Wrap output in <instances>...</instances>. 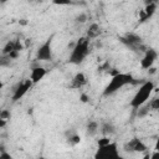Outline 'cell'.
Returning <instances> with one entry per match:
<instances>
[{
  "mask_svg": "<svg viewBox=\"0 0 159 159\" xmlns=\"http://www.w3.org/2000/svg\"><path fill=\"white\" fill-rule=\"evenodd\" d=\"M148 106H149L150 111H159V97L152 99V101L148 103Z\"/></svg>",
  "mask_w": 159,
  "mask_h": 159,
  "instance_id": "cell-19",
  "label": "cell"
},
{
  "mask_svg": "<svg viewBox=\"0 0 159 159\" xmlns=\"http://www.w3.org/2000/svg\"><path fill=\"white\" fill-rule=\"evenodd\" d=\"M76 21H77V22H80V24H84V22L87 21V14H84V12H81L80 15H77V17H76Z\"/></svg>",
  "mask_w": 159,
  "mask_h": 159,
  "instance_id": "cell-23",
  "label": "cell"
},
{
  "mask_svg": "<svg viewBox=\"0 0 159 159\" xmlns=\"http://www.w3.org/2000/svg\"><path fill=\"white\" fill-rule=\"evenodd\" d=\"M0 159H12V157L5 150L4 145H1V148H0Z\"/></svg>",
  "mask_w": 159,
  "mask_h": 159,
  "instance_id": "cell-20",
  "label": "cell"
},
{
  "mask_svg": "<svg viewBox=\"0 0 159 159\" xmlns=\"http://www.w3.org/2000/svg\"><path fill=\"white\" fill-rule=\"evenodd\" d=\"M46 76V70L43 67H34L31 70V75H30V80L32 81V83H37L40 82L43 77Z\"/></svg>",
  "mask_w": 159,
  "mask_h": 159,
  "instance_id": "cell-12",
  "label": "cell"
},
{
  "mask_svg": "<svg viewBox=\"0 0 159 159\" xmlns=\"http://www.w3.org/2000/svg\"><path fill=\"white\" fill-rule=\"evenodd\" d=\"M5 123H6V120L0 119V127H1V128H4V127H5Z\"/></svg>",
  "mask_w": 159,
  "mask_h": 159,
  "instance_id": "cell-27",
  "label": "cell"
},
{
  "mask_svg": "<svg viewBox=\"0 0 159 159\" xmlns=\"http://www.w3.org/2000/svg\"><path fill=\"white\" fill-rule=\"evenodd\" d=\"M155 10H157V4H155L154 1H145V7H144L143 11H144V14H145L147 20H149V19L154 15Z\"/></svg>",
  "mask_w": 159,
  "mask_h": 159,
  "instance_id": "cell-14",
  "label": "cell"
},
{
  "mask_svg": "<svg viewBox=\"0 0 159 159\" xmlns=\"http://www.w3.org/2000/svg\"><path fill=\"white\" fill-rule=\"evenodd\" d=\"M67 143L70 145H77L81 142V137L75 130H67Z\"/></svg>",
  "mask_w": 159,
  "mask_h": 159,
  "instance_id": "cell-16",
  "label": "cell"
},
{
  "mask_svg": "<svg viewBox=\"0 0 159 159\" xmlns=\"http://www.w3.org/2000/svg\"><path fill=\"white\" fill-rule=\"evenodd\" d=\"M19 22H20V24H21V25H26V24H27V21H26V20H25V19H21V20H20V21H19Z\"/></svg>",
  "mask_w": 159,
  "mask_h": 159,
  "instance_id": "cell-29",
  "label": "cell"
},
{
  "mask_svg": "<svg viewBox=\"0 0 159 159\" xmlns=\"http://www.w3.org/2000/svg\"><path fill=\"white\" fill-rule=\"evenodd\" d=\"M125 152H138V153H147V145L139 138H132L129 142L124 144Z\"/></svg>",
  "mask_w": 159,
  "mask_h": 159,
  "instance_id": "cell-9",
  "label": "cell"
},
{
  "mask_svg": "<svg viewBox=\"0 0 159 159\" xmlns=\"http://www.w3.org/2000/svg\"><path fill=\"white\" fill-rule=\"evenodd\" d=\"M86 129H87V134L91 135V137H93V135H96L97 132H98V123H97L96 120H89Z\"/></svg>",
  "mask_w": 159,
  "mask_h": 159,
  "instance_id": "cell-17",
  "label": "cell"
},
{
  "mask_svg": "<svg viewBox=\"0 0 159 159\" xmlns=\"http://www.w3.org/2000/svg\"><path fill=\"white\" fill-rule=\"evenodd\" d=\"M109 143H111V139H109L108 137H102L101 139L97 140L98 147H103V145H107V144H109Z\"/></svg>",
  "mask_w": 159,
  "mask_h": 159,
  "instance_id": "cell-22",
  "label": "cell"
},
{
  "mask_svg": "<svg viewBox=\"0 0 159 159\" xmlns=\"http://www.w3.org/2000/svg\"><path fill=\"white\" fill-rule=\"evenodd\" d=\"M142 159H150V154H149V153H145L144 157H143Z\"/></svg>",
  "mask_w": 159,
  "mask_h": 159,
  "instance_id": "cell-28",
  "label": "cell"
},
{
  "mask_svg": "<svg viewBox=\"0 0 159 159\" xmlns=\"http://www.w3.org/2000/svg\"><path fill=\"white\" fill-rule=\"evenodd\" d=\"M137 111V117L138 118H144L149 112H150V108H149V106L147 104H144V106H142V107H139L138 109H135Z\"/></svg>",
  "mask_w": 159,
  "mask_h": 159,
  "instance_id": "cell-18",
  "label": "cell"
},
{
  "mask_svg": "<svg viewBox=\"0 0 159 159\" xmlns=\"http://www.w3.org/2000/svg\"><path fill=\"white\" fill-rule=\"evenodd\" d=\"M10 118H11V113H10V111H7V109H2V111L0 112V119L7 120V119H10Z\"/></svg>",
  "mask_w": 159,
  "mask_h": 159,
  "instance_id": "cell-21",
  "label": "cell"
},
{
  "mask_svg": "<svg viewBox=\"0 0 159 159\" xmlns=\"http://www.w3.org/2000/svg\"><path fill=\"white\" fill-rule=\"evenodd\" d=\"M130 83H135L132 75H129V73H118L117 76L112 77L109 83L106 86V88L103 91V96L104 97L112 96L113 93H116L117 91H119L120 88H123L124 86L130 84Z\"/></svg>",
  "mask_w": 159,
  "mask_h": 159,
  "instance_id": "cell-1",
  "label": "cell"
},
{
  "mask_svg": "<svg viewBox=\"0 0 159 159\" xmlns=\"http://www.w3.org/2000/svg\"><path fill=\"white\" fill-rule=\"evenodd\" d=\"M32 81L29 78V80H25V81H22V82H20L17 86H16V88L14 89V94H12V101L14 102H16V101H19L20 98H22L26 93H27V91L32 87Z\"/></svg>",
  "mask_w": 159,
  "mask_h": 159,
  "instance_id": "cell-7",
  "label": "cell"
},
{
  "mask_svg": "<svg viewBox=\"0 0 159 159\" xmlns=\"http://www.w3.org/2000/svg\"><path fill=\"white\" fill-rule=\"evenodd\" d=\"M150 159H159V152H153L152 154H150Z\"/></svg>",
  "mask_w": 159,
  "mask_h": 159,
  "instance_id": "cell-25",
  "label": "cell"
},
{
  "mask_svg": "<svg viewBox=\"0 0 159 159\" xmlns=\"http://www.w3.org/2000/svg\"><path fill=\"white\" fill-rule=\"evenodd\" d=\"M88 52H89V40L87 37H81L76 41V45L72 48L71 55L68 57V62L72 65H80L83 62Z\"/></svg>",
  "mask_w": 159,
  "mask_h": 159,
  "instance_id": "cell-2",
  "label": "cell"
},
{
  "mask_svg": "<svg viewBox=\"0 0 159 159\" xmlns=\"http://www.w3.org/2000/svg\"><path fill=\"white\" fill-rule=\"evenodd\" d=\"M154 73H157V68L155 67H150L148 70V75H154Z\"/></svg>",
  "mask_w": 159,
  "mask_h": 159,
  "instance_id": "cell-26",
  "label": "cell"
},
{
  "mask_svg": "<svg viewBox=\"0 0 159 159\" xmlns=\"http://www.w3.org/2000/svg\"><path fill=\"white\" fill-rule=\"evenodd\" d=\"M158 57V52L154 50V48H148L143 56V58L140 60V67L143 70H149L150 67H153V63L155 62Z\"/></svg>",
  "mask_w": 159,
  "mask_h": 159,
  "instance_id": "cell-8",
  "label": "cell"
},
{
  "mask_svg": "<svg viewBox=\"0 0 159 159\" xmlns=\"http://www.w3.org/2000/svg\"><path fill=\"white\" fill-rule=\"evenodd\" d=\"M119 41L127 46L129 50L134 51V52H144L148 50L145 48V46L143 45V40L139 35L134 34V32H129V34H125L124 36H120L119 37Z\"/></svg>",
  "mask_w": 159,
  "mask_h": 159,
  "instance_id": "cell-4",
  "label": "cell"
},
{
  "mask_svg": "<svg viewBox=\"0 0 159 159\" xmlns=\"http://www.w3.org/2000/svg\"><path fill=\"white\" fill-rule=\"evenodd\" d=\"M53 35H51L36 51V60L39 61H51L52 60V50H51V43H52Z\"/></svg>",
  "mask_w": 159,
  "mask_h": 159,
  "instance_id": "cell-6",
  "label": "cell"
},
{
  "mask_svg": "<svg viewBox=\"0 0 159 159\" xmlns=\"http://www.w3.org/2000/svg\"><path fill=\"white\" fill-rule=\"evenodd\" d=\"M101 35V29H99V26H98V24H92V25H89V27H88V30H87V39L89 40V39H96V37H98Z\"/></svg>",
  "mask_w": 159,
  "mask_h": 159,
  "instance_id": "cell-15",
  "label": "cell"
},
{
  "mask_svg": "<svg viewBox=\"0 0 159 159\" xmlns=\"http://www.w3.org/2000/svg\"><path fill=\"white\" fill-rule=\"evenodd\" d=\"M153 89H154V83H153L152 81H145V82H143V84L138 88V91L135 92L134 97L132 98V101H130V107H132L133 109H138L139 107L144 106L145 102L149 99V97H150Z\"/></svg>",
  "mask_w": 159,
  "mask_h": 159,
  "instance_id": "cell-3",
  "label": "cell"
},
{
  "mask_svg": "<svg viewBox=\"0 0 159 159\" xmlns=\"http://www.w3.org/2000/svg\"><path fill=\"white\" fill-rule=\"evenodd\" d=\"M94 159H124L118 153L117 143L111 142L107 145L98 147L97 152L94 153Z\"/></svg>",
  "mask_w": 159,
  "mask_h": 159,
  "instance_id": "cell-5",
  "label": "cell"
},
{
  "mask_svg": "<svg viewBox=\"0 0 159 159\" xmlns=\"http://www.w3.org/2000/svg\"><path fill=\"white\" fill-rule=\"evenodd\" d=\"M86 83H87V78H86L84 73L78 72V73H76V75L73 76L72 81H71V84H70V88H72V89H80V88H82Z\"/></svg>",
  "mask_w": 159,
  "mask_h": 159,
  "instance_id": "cell-11",
  "label": "cell"
},
{
  "mask_svg": "<svg viewBox=\"0 0 159 159\" xmlns=\"http://www.w3.org/2000/svg\"><path fill=\"white\" fill-rule=\"evenodd\" d=\"M99 132L103 134V137H109V135H112V134L116 133V128H114V125H113L112 123L104 122V123L101 125Z\"/></svg>",
  "mask_w": 159,
  "mask_h": 159,
  "instance_id": "cell-13",
  "label": "cell"
},
{
  "mask_svg": "<svg viewBox=\"0 0 159 159\" xmlns=\"http://www.w3.org/2000/svg\"><path fill=\"white\" fill-rule=\"evenodd\" d=\"M40 159H45V158H40Z\"/></svg>",
  "mask_w": 159,
  "mask_h": 159,
  "instance_id": "cell-31",
  "label": "cell"
},
{
  "mask_svg": "<svg viewBox=\"0 0 159 159\" xmlns=\"http://www.w3.org/2000/svg\"><path fill=\"white\" fill-rule=\"evenodd\" d=\"M155 150L157 152H159V139L157 140V143H155Z\"/></svg>",
  "mask_w": 159,
  "mask_h": 159,
  "instance_id": "cell-30",
  "label": "cell"
},
{
  "mask_svg": "<svg viewBox=\"0 0 159 159\" xmlns=\"http://www.w3.org/2000/svg\"><path fill=\"white\" fill-rule=\"evenodd\" d=\"M80 99H81V102L86 103V102L88 101V96H87L86 93H82V94H81V97H80Z\"/></svg>",
  "mask_w": 159,
  "mask_h": 159,
  "instance_id": "cell-24",
  "label": "cell"
},
{
  "mask_svg": "<svg viewBox=\"0 0 159 159\" xmlns=\"http://www.w3.org/2000/svg\"><path fill=\"white\" fill-rule=\"evenodd\" d=\"M24 48V46H22V43L19 41V40H10V41H7L6 42V45L2 47V55L4 56H7V55H10L11 52H14V51H17V52H20L21 50Z\"/></svg>",
  "mask_w": 159,
  "mask_h": 159,
  "instance_id": "cell-10",
  "label": "cell"
}]
</instances>
